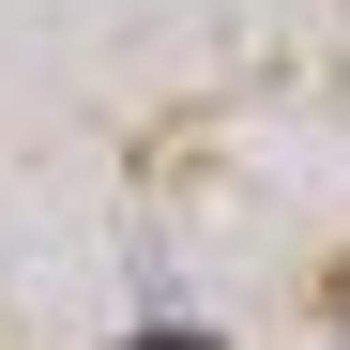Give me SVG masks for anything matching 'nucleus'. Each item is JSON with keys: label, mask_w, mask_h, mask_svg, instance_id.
I'll use <instances>...</instances> for the list:
<instances>
[{"label": "nucleus", "mask_w": 350, "mask_h": 350, "mask_svg": "<svg viewBox=\"0 0 350 350\" xmlns=\"http://www.w3.org/2000/svg\"><path fill=\"white\" fill-rule=\"evenodd\" d=\"M137 350H213V335H198V320H152V335H137Z\"/></svg>", "instance_id": "obj_1"}, {"label": "nucleus", "mask_w": 350, "mask_h": 350, "mask_svg": "<svg viewBox=\"0 0 350 350\" xmlns=\"http://www.w3.org/2000/svg\"><path fill=\"white\" fill-rule=\"evenodd\" d=\"M335 305H350V274H335Z\"/></svg>", "instance_id": "obj_2"}]
</instances>
